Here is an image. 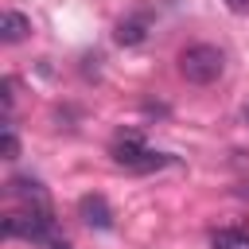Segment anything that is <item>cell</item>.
<instances>
[{"label": "cell", "mask_w": 249, "mask_h": 249, "mask_svg": "<svg viewBox=\"0 0 249 249\" xmlns=\"http://www.w3.org/2000/svg\"><path fill=\"white\" fill-rule=\"evenodd\" d=\"M47 249H74V245H70V241H66V237H58V241H51V245H47Z\"/></svg>", "instance_id": "12"}, {"label": "cell", "mask_w": 249, "mask_h": 249, "mask_svg": "<svg viewBox=\"0 0 249 249\" xmlns=\"http://www.w3.org/2000/svg\"><path fill=\"white\" fill-rule=\"evenodd\" d=\"M109 156H113V163H121V167H128V171H160V167H167V163H171V156L152 152L136 132L117 136V140H113V148H109Z\"/></svg>", "instance_id": "3"}, {"label": "cell", "mask_w": 249, "mask_h": 249, "mask_svg": "<svg viewBox=\"0 0 249 249\" xmlns=\"http://www.w3.org/2000/svg\"><path fill=\"white\" fill-rule=\"evenodd\" d=\"M226 4H230L233 12H249V0H226Z\"/></svg>", "instance_id": "11"}, {"label": "cell", "mask_w": 249, "mask_h": 249, "mask_svg": "<svg viewBox=\"0 0 249 249\" xmlns=\"http://www.w3.org/2000/svg\"><path fill=\"white\" fill-rule=\"evenodd\" d=\"M4 237H19V241H35V245H51L58 241V218L51 214V206H23L4 214L0 222Z\"/></svg>", "instance_id": "1"}, {"label": "cell", "mask_w": 249, "mask_h": 249, "mask_svg": "<svg viewBox=\"0 0 249 249\" xmlns=\"http://www.w3.org/2000/svg\"><path fill=\"white\" fill-rule=\"evenodd\" d=\"M210 249H249V233L245 230H214Z\"/></svg>", "instance_id": "8"}, {"label": "cell", "mask_w": 249, "mask_h": 249, "mask_svg": "<svg viewBox=\"0 0 249 249\" xmlns=\"http://www.w3.org/2000/svg\"><path fill=\"white\" fill-rule=\"evenodd\" d=\"M179 74L191 82V86H214L222 74H226V51L214 47V43H191L179 51Z\"/></svg>", "instance_id": "2"}, {"label": "cell", "mask_w": 249, "mask_h": 249, "mask_svg": "<svg viewBox=\"0 0 249 249\" xmlns=\"http://www.w3.org/2000/svg\"><path fill=\"white\" fill-rule=\"evenodd\" d=\"M27 35H31V19H27L23 12L8 8V12H4V19H0V39H4L8 47H16V43H23Z\"/></svg>", "instance_id": "6"}, {"label": "cell", "mask_w": 249, "mask_h": 249, "mask_svg": "<svg viewBox=\"0 0 249 249\" xmlns=\"http://www.w3.org/2000/svg\"><path fill=\"white\" fill-rule=\"evenodd\" d=\"M241 121H245V124H249V101H245V105H241Z\"/></svg>", "instance_id": "13"}, {"label": "cell", "mask_w": 249, "mask_h": 249, "mask_svg": "<svg viewBox=\"0 0 249 249\" xmlns=\"http://www.w3.org/2000/svg\"><path fill=\"white\" fill-rule=\"evenodd\" d=\"M16 109V78H4V117H12Z\"/></svg>", "instance_id": "10"}, {"label": "cell", "mask_w": 249, "mask_h": 249, "mask_svg": "<svg viewBox=\"0 0 249 249\" xmlns=\"http://www.w3.org/2000/svg\"><path fill=\"white\" fill-rule=\"evenodd\" d=\"M144 39H148V23H144L140 16L117 23V43H121V47H136V43H144Z\"/></svg>", "instance_id": "7"}, {"label": "cell", "mask_w": 249, "mask_h": 249, "mask_svg": "<svg viewBox=\"0 0 249 249\" xmlns=\"http://www.w3.org/2000/svg\"><path fill=\"white\" fill-rule=\"evenodd\" d=\"M16 156H19V136H16L12 117H4V160H16Z\"/></svg>", "instance_id": "9"}, {"label": "cell", "mask_w": 249, "mask_h": 249, "mask_svg": "<svg viewBox=\"0 0 249 249\" xmlns=\"http://www.w3.org/2000/svg\"><path fill=\"white\" fill-rule=\"evenodd\" d=\"M8 195H12V198H23L27 206H47V187H43L39 179H31V175L8 179Z\"/></svg>", "instance_id": "5"}, {"label": "cell", "mask_w": 249, "mask_h": 249, "mask_svg": "<svg viewBox=\"0 0 249 249\" xmlns=\"http://www.w3.org/2000/svg\"><path fill=\"white\" fill-rule=\"evenodd\" d=\"M78 214H82V222L89 230H113V210H109V202L101 195H82Z\"/></svg>", "instance_id": "4"}]
</instances>
